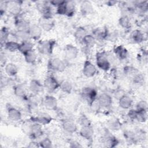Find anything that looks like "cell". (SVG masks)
<instances>
[{
  "mask_svg": "<svg viewBox=\"0 0 148 148\" xmlns=\"http://www.w3.org/2000/svg\"><path fill=\"white\" fill-rule=\"evenodd\" d=\"M54 40H44L38 42L37 49L38 51L44 55H50L52 53L56 45Z\"/></svg>",
  "mask_w": 148,
  "mask_h": 148,
  "instance_id": "cell-1",
  "label": "cell"
},
{
  "mask_svg": "<svg viewBox=\"0 0 148 148\" xmlns=\"http://www.w3.org/2000/svg\"><path fill=\"white\" fill-rule=\"evenodd\" d=\"M96 64L98 67L103 71H108L110 68V63L104 51L98 52L96 54Z\"/></svg>",
  "mask_w": 148,
  "mask_h": 148,
  "instance_id": "cell-2",
  "label": "cell"
},
{
  "mask_svg": "<svg viewBox=\"0 0 148 148\" xmlns=\"http://www.w3.org/2000/svg\"><path fill=\"white\" fill-rule=\"evenodd\" d=\"M65 62L57 57L51 58L48 62V68L56 72H62L65 69Z\"/></svg>",
  "mask_w": 148,
  "mask_h": 148,
  "instance_id": "cell-3",
  "label": "cell"
},
{
  "mask_svg": "<svg viewBox=\"0 0 148 148\" xmlns=\"http://www.w3.org/2000/svg\"><path fill=\"white\" fill-rule=\"evenodd\" d=\"M60 83L53 76H47L43 82V87L49 92H53L60 88Z\"/></svg>",
  "mask_w": 148,
  "mask_h": 148,
  "instance_id": "cell-4",
  "label": "cell"
},
{
  "mask_svg": "<svg viewBox=\"0 0 148 148\" xmlns=\"http://www.w3.org/2000/svg\"><path fill=\"white\" fill-rule=\"evenodd\" d=\"M39 25L46 31H50L54 26L55 22L51 16H42L39 20Z\"/></svg>",
  "mask_w": 148,
  "mask_h": 148,
  "instance_id": "cell-5",
  "label": "cell"
},
{
  "mask_svg": "<svg viewBox=\"0 0 148 148\" xmlns=\"http://www.w3.org/2000/svg\"><path fill=\"white\" fill-rule=\"evenodd\" d=\"M64 54L66 60H73L77 57L79 50L72 45H68L64 47Z\"/></svg>",
  "mask_w": 148,
  "mask_h": 148,
  "instance_id": "cell-6",
  "label": "cell"
},
{
  "mask_svg": "<svg viewBox=\"0 0 148 148\" xmlns=\"http://www.w3.org/2000/svg\"><path fill=\"white\" fill-rule=\"evenodd\" d=\"M82 95L84 99L90 102V104L97 99V91L91 87H84L82 91Z\"/></svg>",
  "mask_w": 148,
  "mask_h": 148,
  "instance_id": "cell-7",
  "label": "cell"
},
{
  "mask_svg": "<svg viewBox=\"0 0 148 148\" xmlns=\"http://www.w3.org/2000/svg\"><path fill=\"white\" fill-rule=\"evenodd\" d=\"M96 66L90 61L86 60L84 62L83 73L87 77H92L97 73Z\"/></svg>",
  "mask_w": 148,
  "mask_h": 148,
  "instance_id": "cell-8",
  "label": "cell"
},
{
  "mask_svg": "<svg viewBox=\"0 0 148 148\" xmlns=\"http://www.w3.org/2000/svg\"><path fill=\"white\" fill-rule=\"evenodd\" d=\"M28 134L29 135V136L33 139L40 137L43 133L42 125L36 122H34L33 124H31V125L28 128Z\"/></svg>",
  "mask_w": 148,
  "mask_h": 148,
  "instance_id": "cell-9",
  "label": "cell"
},
{
  "mask_svg": "<svg viewBox=\"0 0 148 148\" xmlns=\"http://www.w3.org/2000/svg\"><path fill=\"white\" fill-rule=\"evenodd\" d=\"M52 120L51 117L46 113L40 112L36 116L31 117V121L38 123L41 125H46L49 124Z\"/></svg>",
  "mask_w": 148,
  "mask_h": 148,
  "instance_id": "cell-10",
  "label": "cell"
},
{
  "mask_svg": "<svg viewBox=\"0 0 148 148\" xmlns=\"http://www.w3.org/2000/svg\"><path fill=\"white\" fill-rule=\"evenodd\" d=\"M50 4L46 1H38L36 4L37 10L43 16H51Z\"/></svg>",
  "mask_w": 148,
  "mask_h": 148,
  "instance_id": "cell-11",
  "label": "cell"
},
{
  "mask_svg": "<svg viewBox=\"0 0 148 148\" xmlns=\"http://www.w3.org/2000/svg\"><path fill=\"white\" fill-rule=\"evenodd\" d=\"M7 11L13 15L18 14L21 11V2L19 1H7Z\"/></svg>",
  "mask_w": 148,
  "mask_h": 148,
  "instance_id": "cell-12",
  "label": "cell"
},
{
  "mask_svg": "<svg viewBox=\"0 0 148 148\" xmlns=\"http://www.w3.org/2000/svg\"><path fill=\"white\" fill-rule=\"evenodd\" d=\"M43 103L46 109L50 110H56L57 108V99L51 95H46L45 97Z\"/></svg>",
  "mask_w": 148,
  "mask_h": 148,
  "instance_id": "cell-13",
  "label": "cell"
},
{
  "mask_svg": "<svg viewBox=\"0 0 148 148\" xmlns=\"http://www.w3.org/2000/svg\"><path fill=\"white\" fill-rule=\"evenodd\" d=\"M42 29L39 25V24H33L30 25L28 30V33L31 39H32L35 40H38L42 35Z\"/></svg>",
  "mask_w": 148,
  "mask_h": 148,
  "instance_id": "cell-14",
  "label": "cell"
},
{
  "mask_svg": "<svg viewBox=\"0 0 148 148\" xmlns=\"http://www.w3.org/2000/svg\"><path fill=\"white\" fill-rule=\"evenodd\" d=\"M97 101L101 107L109 108L112 103V97L107 93H102L97 98Z\"/></svg>",
  "mask_w": 148,
  "mask_h": 148,
  "instance_id": "cell-15",
  "label": "cell"
},
{
  "mask_svg": "<svg viewBox=\"0 0 148 148\" xmlns=\"http://www.w3.org/2000/svg\"><path fill=\"white\" fill-rule=\"evenodd\" d=\"M63 130L68 133L73 134L77 131L76 124L71 120H65L62 123Z\"/></svg>",
  "mask_w": 148,
  "mask_h": 148,
  "instance_id": "cell-16",
  "label": "cell"
},
{
  "mask_svg": "<svg viewBox=\"0 0 148 148\" xmlns=\"http://www.w3.org/2000/svg\"><path fill=\"white\" fill-rule=\"evenodd\" d=\"M8 116L10 120L14 121H19L21 119V113L20 111L12 106L8 107Z\"/></svg>",
  "mask_w": 148,
  "mask_h": 148,
  "instance_id": "cell-17",
  "label": "cell"
},
{
  "mask_svg": "<svg viewBox=\"0 0 148 148\" xmlns=\"http://www.w3.org/2000/svg\"><path fill=\"white\" fill-rule=\"evenodd\" d=\"M103 142L104 144L109 147H114L116 146L119 142L116 137L109 133H106L105 135L103 137Z\"/></svg>",
  "mask_w": 148,
  "mask_h": 148,
  "instance_id": "cell-18",
  "label": "cell"
},
{
  "mask_svg": "<svg viewBox=\"0 0 148 148\" xmlns=\"http://www.w3.org/2000/svg\"><path fill=\"white\" fill-rule=\"evenodd\" d=\"M80 135L82 138L87 140L92 139L94 135V130L91 125L83 126L80 130Z\"/></svg>",
  "mask_w": 148,
  "mask_h": 148,
  "instance_id": "cell-19",
  "label": "cell"
},
{
  "mask_svg": "<svg viewBox=\"0 0 148 148\" xmlns=\"http://www.w3.org/2000/svg\"><path fill=\"white\" fill-rule=\"evenodd\" d=\"M29 88L33 94H37L43 90V86L38 80L33 79L29 83Z\"/></svg>",
  "mask_w": 148,
  "mask_h": 148,
  "instance_id": "cell-20",
  "label": "cell"
},
{
  "mask_svg": "<svg viewBox=\"0 0 148 148\" xmlns=\"http://www.w3.org/2000/svg\"><path fill=\"white\" fill-rule=\"evenodd\" d=\"M30 25L28 21L23 19H17L15 21V26L17 31L28 32Z\"/></svg>",
  "mask_w": 148,
  "mask_h": 148,
  "instance_id": "cell-21",
  "label": "cell"
},
{
  "mask_svg": "<svg viewBox=\"0 0 148 148\" xmlns=\"http://www.w3.org/2000/svg\"><path fill=\"white\" fill-rule=\"evenodd\" d=\"M133 101L131 97L124 95L119 99V104L120 108L124 109H128L131 107Z\"/></svg>",
  "mask_w": 148,
  "mask_h": 148,
  "instance_id": "cell-22",
  "label": "cell"
},
{
  "mask_svg": "<svg viewBox=\"0 0 148 148\" xmlns=\"http://www.w3.org/2000/svg\"><path fill=\"white\" fill-rule=\"evenodd\" d=\"M93 6L88 1H84L80 5V12L83 15H88L93 12Z\"/></svg>",
  "mask_w": 148,
  "mask_h": 148,
  "instance_id": "cell-23",
  "label": "cell"
},
{
  "mask_svg": "<svg viewBox=\"0 0 148 148\" xmlns=\"http://www.w3.org/2000/svg\"><path fill=\"white\" fill-rule=\"evenodd\" d=\"M116 56L121 60H125L128 57V51L123 46H117L114 49Z\"/></svg>",
  "mask_w": 148,
  "mask_h": 148,
  "instance_id": "cell-24",
  "label": "cell"
},
{
  "mask_svg": "<svg viewBox=\"0 0 148 148\" xmlns=\"http://www.w3.org/2000/svg\"><path fill=\"white\" fill-rule=\"evenodd\" d=\"M18 68L16 64L9 62L5 66V71L6 73L9 76H14L18 73Z\"/></svg>",
  "mask_w": 148,
  "mask_h": 148,
  "instance_id": "cell-25",
  "label": "cell"
},
{
  "mask_svg": "<svg viewBox=\"0 0 148 148\" xmlns=\"http://www.w3.org/2000/svg\"><path fill=\"white\" fill-rule=\"evenodd\" d=\"M132 40L136 43H142L144 40V35L142 31L139 29L134 30L130 35Z\"/></svg>",
  "mask_w": 148,
  "mask_h": 148,
  "instance_id": "cell-26",
  "label": "cell"
},
{
  "mask_svg": "<svg viewBox=\"0 0 148 148\" xmlns=\"http://www.w3.org/2000/svg\"><path fill=\"white\" fill-rule=\"evenodd\" d=\"M34 45L30 41H25L20 43V46L18 51L23 54L33 50Z\"/></svg>",
  "mask_w": 148,
  "mask_h": 148,
  "instance_id": "cell-27",
  "label": "cell"
},
{
  "mask_svg": "<svg viewBox=\"0 0 148 148\" xmlns=\"http://www.w3.org/2000/svg\"><path fill=\"white\" fill-rule=\"evenodd\" d=\"M82 42L87 48H91L95 45L96 43V40L92 35L87 34L83 38Z\"/></svg>",
  "mask_w": 148,
  "mask_h": 148,
  "instance_id": "cell-28",
  "label": "cell"
},
{
  "mask_svg": "<svg viewBox=\"0 0 148 148\" xmlns=\"http://www.w3.org/2000/svg\"><path fill=\"white\" fill-rule=\"evenodd\" d=\"M3 45L6 50L10 52H14L18 51L20 43L16 41H7Z\"/></svg>",
  "mask_w": 148,
  "mask_h": 148,
  "instance_id": "cell-29",
  "label": "cell"
},
{
  "mask_svg": "<svg viewBox=\"0 0 148 148\" xmlns=\"http://www.w3.org/2000/svg\"><path fill=\"white\" fill-rule=\"evenodd\" d=\"M23 55L24 56V59L25 61L28 64H33L36 61L37 55L36 52L34 50L29 51L28 52L25 53Z\"/></svg>",
  "mask_w": 148,
  "mask_h": 148,
  "instance_id": "cell-30",
  "label": "cell"
},
{
  "mask_svg": "<svg viewBox=\"0 0 148 148\" xmlns=\"http://www.w3.org/2000/svg\"><path fill=\"white\" fill-rule=\"evenodd\" d=\"M65 15L72 16L75 11V4L73 1H65Z\"/></svg>",
  "mask_w": 148,
  "mask_h": 148,
  "instance_id": "cell-31",
  "label": "cell"
},
{
  "mask_svg": "<svg viewBox=\"0 0 148 148\" xmlns=\"http://www.w3.org/2000/svg\"><path fill=\"white\" fill-rule=\"evenodd\" d=\"M13 91L15 95L19 98H24L26 97V91L24 87L21 84H17L13 87Z\"/></svg>",
  "mask_w": 148,
  "mask_h": 148,
  "instance_id": "cell-32",
  "label": "cell"
},
{
  "mask_svg": "<svg viewBox=\"0 0 148 148\" xmlns=\"http://www.w3.org/2000/svg\"><path fill=\"white\" fill-rule=\"evenodd\" d=\"M87 35V31L86 30V29L84 27H78L75 33H74V36L75 38H76V40L82 42L83 38Z\"/></svg>",
  "mask_w": 148,
  "mask_h": 148,
  "instance_id": "cell-33",
  "label": "cell"
},
{
  "mask_svg": "<svg viewBox=\"0 0 148 148\" xmlns=\"http://www.w3.org/2000/svg\"><path fill=\"white\" fill-rule=\"evenodd\" d=\"M60 88L64 92L70 94L72 90V85L68 80H63L60 83Z\"/></svg>",
  "mask_w": 148,
  "mask_h": 148,
  "instance_id": "cell-34",
  "label": "cell"
},
{
  "mask_svg": "<svg viewBox=\"0 0 148 148\" xmlns=\"http://www.w3.org/2000/svg\"><path fill=\"white\" fill-rule=\"evenodd\" d=\"M119 23L120 25L123 28L128 29L131 27L130 20L127 15H123L121 16L119 20Z\"/></svg>",
  "mask_w": 148,
  "mask_h": 148,
  "instance_id": "cell-35",
  "label": "cell"
},
{
  "mask_svg": "<svg viewBox=\"0 0 148 148\" xmlns=\"http://www.w3.org/2000/svg\"><path fill=\"white\" fill-rule=\"evenodd\" d=\"M16 37L18 40H21V42H25V41H29L31 38L29 36L28 32H24V31H17L15 33Z\"/></svg>",
  "mask_w": 148,
  "mask_h": 148,
  "instance_id": "cell-36",
  "label": "cell"
},
{
  "mask_svg": "<svg viewBox=\"0 0 148 148\" xmlns=\"http://www.w3.org/2000/svg\"><path fill=\"white\" fill-rule=\"evenodd\" d=\"M9 35L10 32L8 31V29L6 27H3L1 28L0 32V37L2 45H4L8 41Z\"/></svg>",
  "mask_w": 148,
  "mask_h": 148,
  "instance_id": "cell-37",
  "label": "cell"
},
{
  "mask_svg": "<svg viewBox=\"0 0 148 148\" xmlns=\"http://www.w3.org/2000/svg\"><path fill=\"white\" fill-rule=\"evenodd\" d=\"M124 72L126 75L133 77L136 74L138 73V71L136 69L132 66H126L124 68Z\"/></svg>",
  "mask_w": 148,
  "mask_h": 148,
  "instance_id": "cell-38",
  "label": "cell"
},
{
  "mask_svg": "<svg viewBox=\"0 0 148 148\" xmlns=\"http://www.w3.org/2000/svg\"><path fill=\"white\" fill-rule=\"evenodd\" d=\"M108 124L109 128L113 131L119 130L121 127L120 123L118 120H115V119L109 120Z\"/></svg>",
  "mask_w": 148,
  "mask_h": 148,
  "instance_id": "cell-39",
  "label": "cell"
},
{
  "mask_svg": "<svg viewBox=\"0 0 148 148\" xmlns=\"http://www.w3.org/2000/svg\"><path fill=\"white\" fill-rule=\"evenodd\" d=\"M136 110L140 112H147V103L145 101H140L138 102L136 106Z\"/></svg>",
  "mask_w": 148,
  "mask_h": 148,
  "instance_id": "cell-40",
  "label": "cell"
},
{
  "mask_svg": "<svg viewBox=\"0 0 148 148\" xmlns=\"http://www.w3.org/2000/svg\"><path fill=\"white\" fill-rule=\"evenodd\" d=\"M146 119H147L146 112H140L137 110V113H136L135 120H136L138 122H140V123H144L146 121Z\"/></svg>",
  "mask_w": 148,
  "mask_h": 148,
  "instance_id": "cell-41",
  "label": "cell"
},
{
  "mask_svg": "<svg viewBox=\"0 0 148 148\" xmlns=\"http://www.w3.org/2000/svg\"><path fill=\"white\" fill-rule=\"evenodd\" d=\"M78 122L80 124L82 127L83 126H88V125H91V121L90 119L86 117L85 115H82L81 116L78 120Z\"/></svg>",
  "mask_w": 148,
  "mask_h": 148,
  "instance_id": "cell-42",
  "label": "cell"
},
{
  "mask_svg": "<svg viewBox=\"0 0 148 148\" xmlns=\"http://www.w3.org/2000/svg\"><path fill=\"white\" fill-rule=\"evenodd\" d=\"M39 147H42L44 148H49L52 146V142L49 138H46L42 139L39 143Z\"/></svg>",
  "mask_w": 148,
  "mask_h": 148,
  "instance_id": "cell-43",
  "label": "cell"
},
{
  "mask_svg": "<svg viewBox=\"0 0 148 148\" xmlns=\"http://www.w3.org/2000/svg\"><path fill=\"white\" fill-rule=\"evenodd\" d=\"M7 1L1 2L0 3V13L1 16H2L7 11Z\"/></svg>",
  "mask_w": 148,
  "mask_h": 148,
  "instance_id": "cell-44",
  "label": "cell"
},
{
  "mask_svg": "<svg viewBox=\"0 0 148 148\" xmlns=\"http://www.w3.org/2000/svg\"><path fill=\"white\" fill-rule=\"evenodd\" d=\"M124 95H125V92L121 90V89H119V90H117L116 92H115V94H114V96L117 99H119L120 98H121L123 96H124Z\"/></svg>",
  "mask_w": 148,
  "mask_h": 148,
  "instance_id": "cell-45",
  "label": "cell"
},
{
  "mask_svg": "<svg viewBox=\"0 0 148 148\" xmlns=\"http://www.w3.org/2000/svg\"><path fill=\"white\" fill-rule=\"evenodd\" d=\"M136 113H137V110L136 109H131L129 110L128 113V116L131 119L135 120Z\"/></svg>",
  "mask_w": 148,
  "mask_h": 148,
  "instance_id": "cell-46",
  "label": "cell"
},
{
  "mask_svg": "<svg viewBox=\"0 0 148 148\" xmlns=\"http://www.w3.org/2000/svg\"><path fill=\"white\" fill-rule=\"evenodd\" d=\"M65 1H61V0H54V1H50L49 3L50 4L53 5V6H58L59 5H61L62 3H64Z\"/></svg>",
  "mask_w": 148,
  "mask_h": 148,
  "instance_id": "cell-47",
  "label": "cell"
},
{
  "mask_svg": "<svg viewBox=\"0 0 148 148\" xmlns=\"http://www.w3.org/2000/svg\"><path fill=\"white\" fill-rule=\"evenodd\" d=\"M70 147H82V145H80L79 143H78L76 141H73L71 143Z\"/></svg>",
  "mask_w": 148,
  "mask_h": 148,
  "instance_id": "cell-48",
  "label": "cell"
},
{
  "mask_svg": "<svg viewBox=\"0 0 148 148\" xmlns=\"http://www.w3.org/2000/svg\"><path fill=\"white\" fill-rule=\"evenodd\" d=\"M29 147H39V143H36V142H32L29 143V145L28 146Z\"/></svg>",
  "mask_w": 148,
  "mask_h": 148,
  "instance_id": "cell-49",
  "label": "cell"
},
{
  "mask_svg": "<svg viewBox=\"0 0 148 148\" xmlns=\"http://www.w3.org/2000/svg\"><path fill=\"white\" fill-rule=\"evenodd\" d=\"M107 3H108V5L112 6V5H114L115 3H116V1H108L107 2Z\"/></svg>",
  "mask_w": 148,
  "mask_h": 148,
  "instance_id": "cell-50",
  "label": "cell"
}]
</instances>
